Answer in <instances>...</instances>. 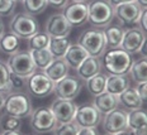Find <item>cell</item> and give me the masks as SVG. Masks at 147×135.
Returning a JSON list of instances; mask_svg holds the SVG:
<instances>
[{
    "instance_id": "1",
    "label": "cell",
    "mask_w": 147,
    "mask_h": 135,
    "mask_svg": "<svg viewBox=\"0 0 147 135\" xmlns=\"http://www.w3.org/2000/svg\"><path fill=\"white\" fill-rule=\"evenodd\" d=\"M114 20V8L108 0H89L88 21L93 28L104 29Z\"/></svg>"
},
{
    "instance_id": "2",
    "label": "cell",
    "mask_w": 147,
    "mask_h": 135,
    "mask_svg": "<svg viewBox=\"0 0 147 135\" xmlns=\"http://www.w3.org/2000/svg\"><path fill=\"white\" fill-rule=\"evenodd\" d=\"M102 66L109 75H128L133 58L121 48L108 49L103 54Z\"/></svg>"
},
{
    "instance_id": "3",
    "label": "cell",
    "mask_w": 147,
    "mask_h": 135,
    "mask_svg": "<svg viewBox=\"0 0 147 135\" xmlns=\"http://www.w3.org/2000/svg\"><path fill=\"white\" fill-rule=\"evenodd\" d=\"M4 112L9 115H13L15 118L26 119L29 118L33 112L32 99L26 91H15L10 92L5 96L4 106H3Z\"/></svg>"
},
{
    "instance_id": "4",
    "label": "cell",
    "mask_w": 147,
    "mask_h": 135,
    "mask_svg": "<svg viewBox=\"0 0 147 135\" xmlns=\"http://www.w3.org/2000/svg\"><path fill=\"white\" fill-rule=\"evenodd\" d=\"M9 30L18 35L20 39H28L41 30V25L34 18V15L20 11V13L14 14V17L11 18L9 23Z\"/></svg>"
},
{
    "instance_id": "5",
    "label": "cell",
    "mask_w": 147,
    "mask_h": 135,
    "mask_svg": "<svg viewBox=\"0 0 147 135\" xmlns=\"http://www.w3.org/2000/svg\"><path fill=\"white\" fill-rule=\"evenodd\" d=\"M78 44H80L85 51L88 52L89 56L100 58L105 53V38L102 29L90 28L86 29L79 35Z\"/></svg>"
},
{
    "instance_id": "6",
    "label": "cell",
    "mask_w": 147,
    "mask_h": 135,
    "mask_svg": "<svg viewBox=\"0 0 147 135\" xmlns=\"http://www.w3.org/2000/svg\"><path fill=\"white\" fill-rule=\"evenodd\" d=\"M53 87L55 82L43 71H39V70H37L34 73H32L26 80L27 94L32 95L34 97H38V99L47 97L51 94H53Z\"/></svg>"
},
{
    "instance_id": "7",
    "label": "cell",
    "mask_w": 147,
    "mask_h": 135,
    "mask_svg": "<svg viewBox=\"0 0 147 135\" xmlns=\"http://www.w3.org/2000/svg\"><path fill=\"white\" fill-rule=\"evenodd\" d=\"M5 63H7L9 71L11 73L20 76L23 78H28L32 73H34L37 71L29 51L15 52V53L9 56L8 61Z\"/></svg>"
},
{
    "instance_id": "8",
    "label": "cell",
    "mask_w": 147,
    "mask_h": 135,
    "mask_svg": "<svg viewBox=\"0 0 147 135\" xmlns=\"http://www.w3.org/2000/svg\"><path fill=\"white\" fill-rule=\"evenodd\" d=\"M29 118H30L29 125L32 128V130H34L36 133H39V134L53 131L57 125H59L55 115L52 114L51 109L46 106L33 110V112L30 114Z\"/></svg>"
},
{
    "instance_id": "9",
    "label": "cell",
    "mask_w": 147,
    "mask_h": 135,
    "mask_svg": "<svg viewBox=\"0 0 147 135\" xmlns=\"http://www.w3.org/2000/svg\"><path fill=\"white\" fill-rule=\"evenodd\" d=\"M103 129L107 134H118L128 129V111L121 107L112 110L103 115Z\"/></svg>"
},
{
    "instance_id": "10",
    "label": "cell",
    "mask_w": 147,
    "mask_h": 135,
    "mask_svg": "<svg viewBox=\"0 0 147 135\" xmlns=\"http://www.w3.org/2000/svg\"><path fill=\"white\" fill-rule=\"evenodd\" d=\"M82 90V81L78 76L67 75L60 81L55 82L53 92L56 95V99L63 100H75L80 95Z\"/></svg>"
},
{
    "instance_id": "11",
    "label": "cell",
    "mask_w": 147,
    "mask_h": 135,
    "mask_svg": "<svg viewBox=\"0 0 147 135\" xmlns=\"http://www.w3.org/2000/svg\"><path fill=\"white\" fill-rule=\"evenodd\" d=\"M103 114L91 104H84L78 106L74 121L79 128H98L102 122Z\"/></svg>"
},
{
    "instance_id": "12",
    "label": "cell",
    "mask_w": 147,
    "mask_h": 135,
    "mask_svg": "<svg viewBox=\"0 0 147 135\" xmlns=\"http://www.w3.org/2000/svg\"><path fill=\"white\" fill-rule=\"evenodd\" d=\"M62 14L72 28L82 27L85 23H88V3L70 0L69 4L63 8Z\"/></svg>"
},
{
    "instance_id": "13",
    "label": "cell",
    "mask_w": 147,
    "mask_h": 135,
    "mask_svg": "<svg viewBox=\"0 0 147 135\" xmlns=\"http://www.w3.org/2000/svg\"><path fill=\"white\" fill-rule=\"evenodd\" d=\"M143 9L136 1L125 3V4L117 5L114 8V18L119 21L121 25L133 27L137 24L141 13Z\"/></svg>"
},
{
    "instance_id": "14",
    "label": "cell",
    "mask_w": 147,
    "mask_h": 135,
    "mask_svg": "<svg viewBox=\"0 0 147 135\" xmlns=\"http://www.w3.org/2000/svg\"><path fill=\"white\" fill-rule=\"evenodd\" d=\"M146 42V33L142 32L138 27H131L124 30L123 39L121 43V49L125 51L131 56L140 53L141 47Z\"/></svg>"
},
{
    "instance_id": "15",
    "label": "cell",
    "mask_w": 147,
    "mask_h": 135,
    "mask_svg": "<svg viewBox=\"0 0 147 135\" xmlns=\"http://www.w3.org/2000/svg\"><path fill=\"white\" fill-rule=\"evenodd\" d=\"M72 30L71 24L67 21L62 13L52 14L47 20H46L45 32L50 37L59 38V37H69Z\"/></svg>"
},
{
    "instance_id": "16",
    "label": "cell",
    "mask_w": 147,
    "mask_h": 135,
    "mask_svg": "<svg viewBox=\"0 0 147 135\" xmlns=\"http://www.w3.org/2000/svg\"><path fill=\"white\" fill-rule=\"evenodd\" d=\"M50 109L56 118L57 122L61 124V122H69L74 120L76 110H78V105L74 102V100L56 99L52 102Z\"/></svg>"
},
{
    "instance_id": "17",
    "label": "cell",
    "mask_w": 147,
    "mask_h": 135,
    "mask_svg": "<svg viewBox=\"0 0 147 135\" xmlns=\"http://www.w3.org/2000/svg\"><path fill=\"white\" fill-rule=\"evenodd\" d=\"M102 70H103V66H102L100 58L89 56L82 61V63L75 70V71H76L78 77L80 78L81 81H88L89 78L95 76L96 73L102 72Z\"/></svg>"
},
{
    "instance_id": "18",
    "label": "cell",
    "mask_w": 147,
    "mask_h": 135,
    "mask_svg": "<svg viewBox=\"0 0 147 135\" xmlns=\"http://www.w3.org/2000/svg\"><path fill=\"white\" fill-rule=\"evenodd\" d=\"M124 28L121 24H109L103 29L104 38H105V47L108 49H115L121 47L122 39L124 34Z\"/></svg>"
},
{
    "instance_id": "19",
    "label": "cell",
    "mask_w": 147,
    "mask_h": 135,
    "mask_svg": "<svg viewBox=\"0 0 147 135\" xmlns=\"http://www.w3.org/2000/svg\"><path fill=\"white\" fill-rule=\"evenodd\" d=\"M128 87H131V78L128 75H108L105 85L107 92L119 96Z\"/></svg>"
},
{
    "instance_id": "20",
    "label": "cell",
    "mask_w": 147,
    "mask_h": 135,
    "mask_svg": "<svg viewBox=\"0 0 147 135\" xmlns=\"http://www.w3.org/2000/svg\"><path fill=\"white\" fill-rule=\"evenodd\" d=\"M93 105L104 115L107 112L119 107V99H118V96L112 95L105 91V92L98 95V96H94Z\"/></svg>"
},
{
    "instance_id": "21",
    "label": "cell",
    "mask_w": 147,
    "mask_h": 135,
    "mask_svg": "<svg viewBox=\"0 0 147 135\" xmlns=\"http://www.w3.org/2000/svg\"><path fill=\"white\" fill-rule=\"evenodd\" d=\"M86 57H89L88 52L80 44H78V43H74L72 44L71 43V45L69 47V49H67L65 56H63V59L66 61V63L69 64L70 68L76 70Z\"/></svg>"
},
{
    "instance_id": "22",
    "label": "cell",
    "mask_w": 147,
    "mask_h": 135,
    "mask_svg": "<svg viewBox=\"0 0 147 135\" xmlns=\"http://www.w3.org/2000/svg\"><path fill=\"white\" fill-rule=\"evenodd\" d=\"M118 99H119V106H122V109L127 110V111L141 109L143 106V101L140 99L136 88L132 87H128L125 91H123L118 96Z\"/></svg>"
},
{
    "instance_id": "23",
    "label": "cell",
    "mask_w": 147,
    "mask_h": 135,
    "mask_svg": "<svg viewBox=\"0 0 147 135\" xmlns=\"http://www.w3.org/2000/svg\"><path fill=\"white\" fill-rule=\"evenodd\" d=\"M69 71H70V67L63 58H55L43 72L53 82H57L61 78H63L65 76L69 75Z\"/></svg>"
},
{
    "instance_id": "24",
    "label": "cell",
    "mask_w": 147,
    "mask_h": 135,
    "mask_svg": "<svg viewBox=\"0 0 147 135\" xmlns=\"http://www.w3.org/2000/svg\"><path fill=\"white\" fill-rule=\"evenodd\" d=\"M20 44H22V39L18 35H15L14 33H11L10 30L5 32L0 37V52L7 53L9 56L19 51Z\"/></svg>"
},
{
    "instance_id": "25",
    "label": "cell",
    "mask_w": 147,
    "mask_h": 135,
    "mask_svg": "<svg viewBox=\"0 0 147 135\" xmlns=\"http://www.w3.org/2000/svg\"><path fill=\"white\" fill-rule=\"evenodd\" d=\"M128 129L133 133L147 129V115L142 107L128 111Z\"/></svg>"
},
{
    "instance_id": "26",
    "label": "cell",
    "mask_w": 147,
    "mask_h": 135,
    "mask_svg": "<svg viewBox=\"0 0 147 135\" xmlns=\"http://www.w3.org/2000/svg\"><path fill=\"white\" fill-rule=\"evenodd\" d=\"M107 78L108 75L104 72H99L95 76H93L91 78H89L88 81H85L86 88L89 94L91 96H98V95L105 92V85H107Z\"/></svg>"
},
{
    "instance_id": "27",
    "label": "cell",
    "mask_w": 147,
    "mask_h": 135,
    "mask_svg": "<svg viewBox=\"0 0 147 135\" xmlns=\"http://www.w3.org/2000/svg\"><path fill=\"white\" fill-rule=\"evenodd\" d=\"M71 45V42L67 37H59V38H50V44H48V51L52 53L55 58H63L65 53Z\"/></svg>"
},
{
    "instance_id": "28",
    "label": "cell",
    "mask_w": 147,
    "mask_h": 135,
    "mask_svg": "<svg viewBox=\"0 0 147 135\" xmlns=\"http://www.w3.org/2000/svg\"><path fill=\"white\" fill-rule=\"evenodd\" d=\"M128 73L131 75V78H132L133 81H136L137 84H138V82L147 81V59H146V57H141L140 59L133 61Z\"/></svg>"
},
{
    "instance_id": "29",
    "label": "cell",
    "mask_w": 147,
    "mask_h": 135,
    "mask_svg": "<svg viewBox=\"0 0 147 135\" xmlns=\"http://www.w3.org/2000/svg\"><path fill=\"white\" fill-rule=\"evenodd\" d=\"M29 52H30L33 62H34L36 68L39 70V71H45L48 67V64L55 59V57L52 56V53L48 51V48L38 49V51H29Z\"/></svg>"
},
{
    "instance_id": "30",
    "label": "cell",
    "mask_w": 147,
    "mask_h": 135,
    "mask_svg": "<svg viewBox=\"0 0 147 135\" xmlns=\"http://www.w3.org/2000/svg\"><path fill=\"white\" fill-rule=\"evenodd\" d=\"M50 38L51 37L46 32H37L33 34L30 38H28V48L29 51H38V49H45L48 48L50 44Z\"/></svg>"
},
{
    "instance_id": "31",
    "label": "cell",
    "mask_w": 147,
    "mask_h": 135,
    "mask_svg": "<svg viewBox=\"0 0 147 135\" xmlns=\"http://www.w3.org/2000/svg\"><path fill=\"white\" fill-rule=\"evenodd\" d=\"M24 11L30 15L42 14L48 7L47 0H22Z\"/></svg>"
},
{
    "instance_id": "32",
    "label": "cell",
    "mask_w": 147,
    "mask_h": 135,
    "mask_svg": "<svg viewBox=\"0 0 147 135\" xmlns=\"http://www.w3.org/2000/svg\"><path fill=\"white\" fill-rule=\"evenodd\" d=\"M20 128H22V119L9 115L7 112H4L0 116V129L3 131L20 130Z\"/></svg>"
},
{
    "instance_id": "33",
    "label": "cell",
    "mask_w": 147,
    "mask_h": 135,
    "mask_svg": "<svg viewBox=\"0 0 147 135\" xmlns=\"http://www.w3.org/2000/svg\"><path fill=\"white\" fill-rule=\"evenodd\" d=\"M9 78H10V71H9L7 63L0 59V92L4 94L5 96L11 92Z\"/></svg>"
},
{
    "instance_id": "34",
    "label": "cell",
    "mask_w": 147,
    "mask_h": 135,
    "mask_svg": "<svg viewBox=\"0 0 147 135\" xmlns=\"http://www.w3.org/2000/svg\"><path fill=\"white\" fill-rule=\"evenodd\" d=\"M79 128L78 124L75 121H69V122H61L56 126V129L53 130L55 135H78L79 133Z\"/></svg>"
},
{
    "instance_id": "35",
    "label": "cell",
    "mask_w": 147,
    "mask_h": 135,
    "mask_svg": "<svg viewBox=\"0 0 147 135\" xmlns=\"http://www.w3.org/2000/svg\"><path fill=\"white\" fill-rule=\"evenodd\" d=\"M26 80L20 76H17L10 72V78H9V84H10L11 92L15 91H26Z\"/></svg>"
},
{
    "instance_id": "36",
    "label": "cell",
    "mask_w": 147,
    "mask_h": 135,
    "mask_svg": "<svg viewBox=\"0 0 147 135\" xmlns=\"http://www.w3.org/2000/svg\"><path fill=\"white\" fill-rule=\"evenodd\" d=\"M17 3L13 0H0V17L7 18L14 14Z\"/></svg>"
},
{
    "instance_id": "37",
    "label": "cell",
    "mask_w": 147,
    "mask_h": 135,
    "mask_svg": "<svg viewBox=\"0 0 147 135\" xmlns=\"http://www.w3.org/2000/svg\"><path fill=\"white\" fill-rule=\"evenodd\" d=\"M136 91H137V94H138V96H140V99L145 102L146 99H147V81L145 82H138V84L136 85Z\"/></svg>"
},
{
    "instance_id": "38",
    "label": "cell",
    "mask_w": 147,
    "mask_h": 135,
    "mask_svg": "<svg viewBox=\"0 0 147 135\" xmlns=\"http://www.w3.org/2000/svg\"><path fill=\"white\" fill-rule=\"evenodd\" d=\"M137 27H138L142 32L146 33V30H147V9H143L142 10L138 20H137Z\"/></svg>"
},
{
    "instance_id": "39",
    "label": "cell",
    "mask_w": 147,
    "mask_h": 135,
    "mask_svg": "<svg viewBox=\"0 0 147 135\" xmlns=\"http://www.w3.org/2000/svg\"><path fill=\"white\" fill-rule=\"evenodd\" d=\"M70 0H47V4L55 9H63Z\"/></svg>"
},
{
    "instance_id": "40",
    "label": "cell",
    "mask_w": 147,
    "mask_h": 135,
    "mask_svg": "<svg viewBox=\"0 0 147 135\" xmlns=\"http://www.w3.org/2000/svg\"><path fill=\"white\" fill-rule=\"evenodd\" d=\"M78 135H100L96 128H80Z\"/></svg>"
},
{
    "instance_id": "41",
    "label": "cell",
    "mask_w": 147,
    "mask_h": 135,
    "mask_svg": "<svg viewBox=\"0 0 147 135\" xmlns=\"http://www.w3.org/2000/svg\"><path fill=\"white\" fill-rule=\"evenodd\" d=\"M132 1H136V0H108V3L112 5L113 8H115L117 5L125 4V3H132Z\"/></svg>"
},
{
    "instance_id": "42",
    "label": "cell",
    "mask_w": 147,
    "mask_h": 135,
    "mask_svg": "<svg viewBox=\"0 0 147 135\" xmlns=\"http://www.w3.org/2000/svg\"><path fill=\"white\" fill-rule=\"evenodd\" d=\"M1 135H23L20 130H11V131H3Z\"/></svg>"
},
{
    "instance_id": "43",
    "label": "cell",
    "mask_w": 147,
    "mask_h": 135,
    "mask_svg": "<svg viewBox=\"0 0 147 135\" xmlns=\"http://www.w3.org/2000/svg\"><path fill=\"white\" fill-rule=\"evenodd\" d=\"M5 32H7V30H5V23H4V19H3V18L0 17V37L4 34Z\"/></svg>"
},
{
    "instance_id": "44",
    "label": "cell",
    "mask_w": 147,
    "mask_h": 135,
    "mask_svg": "<svg viewBox=\"0 0 147 135\" xmlns=\"http://www.w3.org/2000/svg\"><path fill=\"white\" fill-rule=\"evenodd\" d=\"M104 135H134V133L132 130H129V129H127L125 131H122V133H118V134H104Z\"/></svg>"
},
{
    "instance_id": "45",
    "label": "cell",
    "mask_w": 147,
    "mask_h": 135,
    "mask_svg": "<svg viewBox=\"0 0 147 135\" xmlns=\"http://www.w3.org/2000/svg\"><path fill=\"white\" fill-rule=\"evenodd\" d=\"M136 3L142 9H147V0H136Z\"/></svg>"
},
{
    "instance_id": "46",
    "label": "cell",
    "mask_w": 147,
    "mask_h": 135,
    "mask_svg": "<svg viewBox=\"0 0 147 135\" xmlns=\"http://www.w3.org/2000/svg\"><path fill=\"white\" fill-rule=\"evenodd\" d=\"M4 101H5V95L0 92V111L3 110V106H4Z\"/></svg>"
},
{
    "instance_id": "47",
    "label": "cell",
    "mask_w": 147,
    "mask_h": 135,
    "mask_svg": "<svg viewBox=\"0 0 147 135\" xmlns=\"http://www.w3.org/2000/svg\"><path fill=\"white\" fill-rule=\"evenodd\" d=\"M74 1H82V3H88L89 0H74Z\"/></svg>"
},
{
    "instance_id": "48",
    "label": "cell",
    "mask_w": 147,
    "mask_h": 135,
    "mask_svg": "<svg viewBox=\"0 0 147 135\" xmlns=\"http://www.w3.org/2000/svg\"><path fill=\"white\" fill-rule=\"evenodd\" d=\"M13 1H15V3H17V1H18V0H13Z\"/></svg>"
},
{
    "instance_id": "49",
    "label": "cell",
    "mask_w": 147,
    "mask_h": 135,
    "mask_svg": "<svg viewBox=\"0 0 147 135\" xmlns=\"http://www.w3.org/2000/svg\"><path fill=\"white\" fill-rule=\"evenodd\" d=\"M32 135H34V134H32Z\"/></svg>"
},
{
    "instance_id": "50",
    "label": "cell",
    "mask_w": 147,
    "mask_h": 135,
    "mask_svg": "<svg viewBox=\"0 0 147 135\" xmlns=\"http://www.w3.org/2000/svg\"><path fill=\"white\" fill-rule=\"evenodd\" d=\"M0 135H1V134H0Z\"/></svg>"
}]
</instances>
